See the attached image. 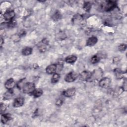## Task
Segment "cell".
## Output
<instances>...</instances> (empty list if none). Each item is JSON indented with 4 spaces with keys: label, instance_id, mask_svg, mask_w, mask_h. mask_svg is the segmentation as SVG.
<instances>
[{
    "label": "cell",
    "instance_id": "obj_1",
    "mask_svg": "<svg viewBox=\"0 0 127 127\" xmlns=\"http://www.w3.org/2000/svg\"><path fill=\"white\" fill-rule=\"evenodd\" d=\"M117 6L116 2L115 1L108 0L106 1L101 5V8L106 11H110L113 10Z\"/></svg>",
    "mask_w": 127,
    "mask_h": 127
},
{
    "label": "cell",
    "instance_id": "obj_2",
    "mask_svg": "<svg viewBox=\"0 0 127 127\" xmlns=\"http://www.w3.org/2000/svg\"><path fill=\"white\" fill-rule=\"evenodd\" d=\"M22 88L23 93L31 95L32 92L35 89V86L34 83L32 82H25Z\"/></svg>",
    "mask_w": 127,
    "mask_h": 127
},
{
    "label": "cell",
    "instance_id": "obj_3",
    "mask_svg": "<svg viewBox=\"0 0 127 127\" xmlns=\"http://www.w3.org/2000/svg\"><path fill=\"white\" fill-rule=\"evenodd\" d=\"M78 77V74L74 71H70L66 74L64 77V80L67 82L75 81Z\"/></svg>",
    "mask_w": 127,
    "mask_h": 127
},
{
    "label": "cell",
    "instance_id": "obj_4",
    "mask_svg": "<svg viewBox=\"0 0 127 127\" xmlns=\"http://www.w3.org/2000/svg\"><path fill=\"white\" fill-rule=\"evenodd\" d=\"M15 15V13L14 10H7L3 13V17L5 21L8 22L13 19V18L14 17Z\"/></svg>",
    "mask_w": 127,
    "mask_h": 127
},
{
    "label": "cell",
    "instance_id": "obj_5",
    "mask_svg": "<svg viewBox=\"0 0 127 127\" xmlns=\"http://www.w3.org/2000/svg\"><path fill=\"white\" fill-rule=\"evenodd\" d=\"M111 82V79L107 77H105L100 80L99 82V85L101 88L106 89L110 86Z\"/></svg>",
    "mask_w": 127,
    "mask_h": 127
},
{
    "label": "cell",
    "instance_id": "obj_6",
    "mask_svg": "<svg viewBox=\"0 0 127 127\" xmlns=\"http://www.w3.org/2000/svg\"><path fill=\"white\" fill-rule=\"evenodd\" d=\"M92 72L89 71H83L78 74V78L82 81H89L91 76Z\"/></svg>",
    "mask_w": 127,
    "mask_h": 127
},
{
    "label": "cell",
    "instance_id": "obj_7",
    "mask_svg": "<svg viewBox=\"0 0 127 127\" xmlns=\"http://www.w3.org/2000/svg\"><path fill=\"white\" fill-rule=\"evenodd\" d=\"M103 75V71L101 68H98L97 69L94 70L92 72L91 76L90 78L89 81H92L94 80H97L99 78Z\"/></svg>",
    "mask_w": 127,
    "mask_h": 127
},
{
    "label": "cell",
    "instance_id": "obj_8",
    "mask_svg": "<svg viewBox=\"0 0 127 127\" xmlns=\"http://www.w3.org/2000/svg\"><path fill=\"white\" fill-rule=\"evenodd\" d=\"M75 88L74 87H71L63 90L62 91V94L65 97H71L75 94Z\"/></svg>",
    "mask_w": 127,
    "mask_h": 127
},
{
    "label": "cell",
    "instance_id": "obj_9",
    "mask_svg": "<svg viewBox=\"0 0 127 127\" xmlns=\"http://www.w3.org/2000/svg\"><path fill=\"white\" fill-rule=\"evenodd\" d=\"M24 103V99L22 97H18L15 98L13 102V106L15 108L21 107Z\"/></svg>",
    "mask_w": 127,
    "mask_h": 127
},
{
    "label": "cell",
    "instance_id": "obj_10",
    "mask_svg": "<svg viewBox=\"0 0 127 127\" xmlns=\"http://www.w3.org/2000/svg\"><path fill=\"white\" fill-rule=\"evenodd\" d=\"M15 85L16 84L14 79L12 78H10L5 81L4 83V87L7 90H11L14 87Z\"/></svg>",
    "mask_w": 127,
    "mask_h": 127
},
{
    "label": "cell",
    "instance_id": "obj_11",
    "mask_svg": "<svg viewBox=\"0 0 127 127\" xmlns=\"http://www.w3.org/2000/svg\"><path fill=\"white\" fill-rule=\"evenodd\" d=\"M57 69V65L56 64H51L46 67V71L48 74H52L56 72Z\"/></svg>",
    "mask_w": 127,
    "mask_h": 127
},
{
    "label": "cell",
    "instance_id": "obj_12",
    "mask_svg": "<svg viewBox=\"0 0 127 127\" xmlns=\"http://www.w3.org/2000/svg\"><path fill=\"white\" fill-rule=\"evenodd\" d=\"M12 120V116L10 114H3L1 116V122L3 124H6L8 122Z\"/></svg>",
    "mask_w": 127,
    "mask_h": 127
},
{
    "label": "cell",
    "instance_id": "obj_13",
    "mask_svg": "<svg viewBox=\"0 0 127 127\" xmlns=\"http://www.w3.org/2000/svg\"><path fill=\"white\" fill-rule=\"evenodd\" d=\"M98 41V39L95 36H91L89 37L86 41V46H93L95 45Z\"/></svg>",
    "mask_w": 127,
    "mask_h": 127
},
{
    "label": "cell",
    "instance_id": "obj_14",
    "mask_svg": "<svg viewBox=\"0 0 127 127\" xmlns=\"http://www.w3.org/2000/svg\"><path fill=\"white\" fill-rule=\"evenodd\" d=\"M77 59V57L74 55H69L65 58V61L66 63L68 64H72L76 61Z\"/></svg>",
    "mask_w": 127,
    "mask_h": 127
},
{
    "label": "cell",
    "instance_id": "obj_15",
    "mask_svg": "<svg viewBox=\"0 0 127 127\" xmlns=\"http://www.w3.org/2000/svg\"><path fill=\"white\" fill-rule=\"evenodd\" d=\"M13 91L12 89L8 90L4 94H3V99L4 100H9L11 99L13 96Z\"/></svg>",
    "mask_w": 127,
    "mask_h": 127
},
{
    "label": "cell",
    "instance_id": "obj_16",
    "mask_svg": "<svg viewBox=\"0 0 127 127\" xmlns=\"http://www.w3.org/2000/svg\"><path fill=\"white\" fill-rule=\"evenodd\" d=\"M32 51H33V49L32 48L29 47H27L22 49L21 53L23 56H27L31 55L32 53Z\"/></svg>",
    "mask_w": 127,
    "mask_h": 127
},
{
    "label": "cell",
    "instance_id": "obj_17",
    "mask_svg": "<svg viewBox=\"0 0 127 127\" xmlns=\"http://www.w3.org/2000/svg\"><path fill=\"white\" fill-rule=\"evenodd\" d=\"M43 90L41 88H37L34 90L31 95L35 98H38L40 97L43 94Z\"/></svg>",
    "mask_w": 127,
    "mask_h": 127
},
{
    "label": "cell",
    "instance_id": "obj_18",
    "mask_svg": "<svg viewBox=\"0 0 127 127\" xmlns=\"http://www.w3.org/2000/svg\"><path fill=\"white\" fill-rule=\"evenodd\" d=\"M114 73L118 79H121L124 77V72L120 69L116 68L114 69Z\"/></svg>",
    "mask_w": 127,
    "mask_h": 127
},
{
    "label": "cell",
    "instance_id": "obj_19",
    "mask_svg": "<svg viewBox=\"0 0 127 127\" xmlns=\"http://www.w3.org/2000/svg\"><path fill=\"white\" fill-rule=\"evenodd\" d=\"M92 7V3L90 2L86 1L83 3V8L86 12H89Z\"/></svg>",
    "mask_w": 127,
    "mask_h": 127
},
{
    "label": "cell",
    "instance_id": "obj_20",
    "mask_svg": "<svg viewBox=\"0 0 127 127\" xmlns=\"http://www.w3.org/2000/svg\"><path fill=\"white\" fill-rule=\"evenodd\" d=\"M62 17V15L59 11L57 10L52 16V18L54 21H58L60 20Z\"/></svg>",
    "mask_w": 127,
    "mask_h": 127
},
{
    "label": "cell",
    "instance_id": "obj_21",
    "mask_svg": "<svg viewBox=\"0 0 127 127\" xmlns=\"http://www.w3.org/2000/svg\"><path fill=\"white\" fill-rule=\"evenodd\" d=\"M82 19V16L80 14H77L73 16V17L72 19V21L73 23L76 24V23L80 22L81 21Z\"/></svg>",
    "mask_w": 127,
    "mask_h": 127
},
{
    "label": "cell",
    "instance_id": "obj_22",
    "mask_svg": "<svg viewBox=\"0 0 127 127\" xmlns=\"http://www.w3.org/2000/svg\"><path fill=\"white\" fill-rule=\"evenodd\" d=\"M60 79V75L59 73H55L51 78V82L52 83H57Z\"/></svg>",
    "mask_w": 127,
    "mask_h": 127
},
{
    "label": "cell",
    "instance_id": "obj_23",
    "mask_svg": "<svg viewBox=\"0 0 127 127\" xmlns=\"http://www.w3.org/2000/svg\"><path fill=\"white\" fill-rule=\"evenodd\" d=\"M100 57L99 56H98V55H94L91 58L90 62L92 64H95L98 63L100 61Z\"/></svg>",
    "mask_w": 127,
    "mask_h": 127
},
{
    "label": "cell",
    "instance_id": "obj_24",
    "mask_svg": "<svg viewBox=\"0 0 127 127\" xmlns=\"http://www.w3.org/2000/svg\"><path fill=\"white\" fill-rule=\"evenodd\" d=\"M25 78L21 79L17 83V87L19 88V89H21L22 88L23 85L25 83Z\"/></svg>",
    "mask_w": 127,
    "mask_h": 127
},
{
    "label": "cell",
    "instance_id": "obj_25",
    "mask_svg": "<svg viewBox=\"0 0 127 127\" xmlns=\"http://www.w3.org/2000/svg\"><path fill=\"white\" fill-rule=\"evenodd\" d=\"M127 49V45L125 44H121L118 47V49L119 51L123 52L125 51Z\"/></svg>",
    "mask_w": 127,
    "mask_h": 127
},
{
    "label": "cell",
    "instance_id": "obj_26",
    "mask_svg": "<svg viewBox=\"0 0 127 127\" xmlns=\"http://www.w3.org/2000/svg\"><path fill=\"white\" fill-rule=\"evenodd\" d=\"M7 108V106L3 103H0V113L2 114L5 111Z\"/></svg>",
    "mask_w": 127,
    "mask_h": 127
},
{
    "label": "cell",
    "instance_id": "obj_27",
    "mask_svg": "<svg viewBox=\"0 0 127 127\" xmlns=\"http://www.w3.org/2000/svg\"><path fill=\"white\" fill-rule=\"evenodd\" d=\"M7 26H8L9 27H13L16 24L15 21L14 20V19H12L11 20H10V21L7 22Z\"/></svg>",
    "mask_w": 127,
    "mask_h": 127
},
{
    "label": "cell",
    "instance_id": "obj_28",
    "mask_svg": "<svg viewBox=\"0 0 127 127\" xmlns=\"http://www.w3.org/2000/svg\"><path fill=\"white\" fill-rule=\"evenodd\" d=\"M63 101L62 99H59L56 101V105L58 106H61L63 104Z\"/></svg>",
    "mask_w": 127,
    "mask_h": 127
},
{
    "label": "cell",
    "instance_id": "obj_29",
    "mask_svg": "<svg viewBox=\"0 0 127 127\" xmlns=\"http://www.w3.org/2000/svg\"><path fill=\"white\" fill-rule=\"evenodd\" d=\"M3 38L1 37H0V46H2V45L3 44Z\"/></svg>",
    "mask_w": 127,
    "mask_h": 127
}]
</instances>
